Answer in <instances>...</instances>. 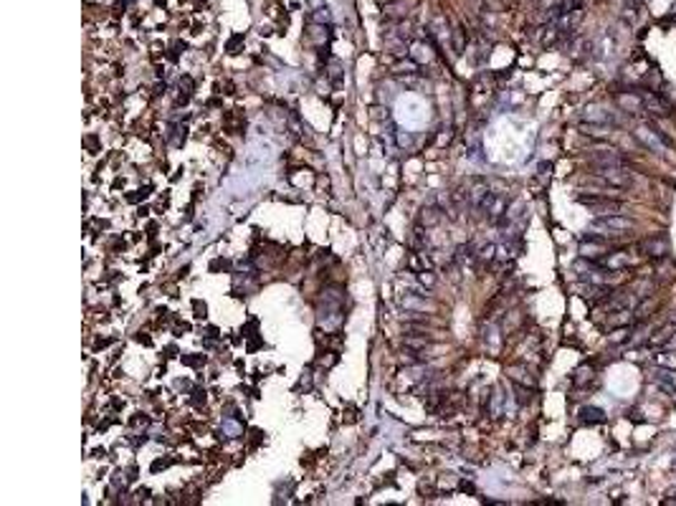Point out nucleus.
I'll return each instance as SVG.
<instances>
[{
    "mask_svg": "<svg viewBox=\"0 0 676 506\" xmlns=\"http://www.w3.org/2000/svg\"><path fill=\"white\" fill-rule=\"evenodd\" d=\"M636 137L648 147V149H654V152H666L669 147L674 145L661 129H651V127H638L636 129Z\"/></svg>",
    "mask_w": 676,
    "mask_h": 506,
    "instance_id": "f03ea898",
    "label": "nucleus"
},
{
    "mask_svg": "<svg viewBox=\"0 0 676 506\" xmlns=\"http://www.w3.org/2000/svg\"><path fill=\"white\" fill-rule=\"evenodd\" d=\"M643 104H646V109L651 112V114H656V117H666V114H671V106H669V101H664L659 94H654V91H646L643 94Z\"/></svg>",
    "mask_w": 676,
    "mask_h": 506,
    "instance_id": "20e7f679",
    "label": "nucleus"
},
{
    "mask_svg": "<svg viewBox=\"0 0 676 506\" xmlns=\"http://www.w3.org/2000/svg\"><path fill=\"white\" fill-rule=\"evenodd\" d=\"M654 380H656V385H659L664 392H669V395H674L676 392V380H674V375H671L669 369H656Z\"/></svg>",
    "mask_w": 676,
    "mask_h": 506,
    "instance_id": "423d86ee",
    "label": "nucleus"
},
{
    "mask_svg": "<svg viewBox=\"0 0 676 506\" xmlns=\"http://www.w3.org/2000/svg\"><path fill=\"white\" fill-rule=\"evenodd\" d=\"M415 71H418V64L410 61V59H408V61H400V64L395 66V73H415Z\"/></svg>",
    "mask_w": 676,
    "mask_h": 506,
    "instance_id": "9b49d317",
    "label": "nucleus"
},
{
    "mask_svg": "<svg viewBox=\"0 0 676 506\" xmlns=\"http://www.w3.org/2000/svg\"><path fill=\"white\" fill-rule=\"evenodd\" d=\"M583 420L585 423H606V413L600 408H585L583 410Z\"/></svg>",
    "mask_w": 676,
    "mask_h": 506,
    "instance_id": "0eeeda50",
    "label": "nucleus"
},
{
    "mask_svg": "<svg viewBox=\"0 0 676 506\" xmlns=\"http://www.w3.org/2000/svg\"><path fill=\"white\" fill-rule=\"evenodd\" d=\"M578 203H580V205H585V208H590V210H595V213H606V216H610V213H618V210L623 208V203H620V200H613V198H600V195H578Z\"/></svg>",
    "mask_w": 676,
    "mask_h": 506,
    "instance_id": "7ed1b4c3",
    "label": "nucleus"
},
{
    "mask_svg": "<svg viewBox=\"0 0 676 506\" xmlns=\"http://www.w3.org/2000/svg\"><path fill=\"white\" fill-rule=\"evenodd\" d=\"M631 228H633V220L631 218L615 216V213L593 220V230H606L608 235H623V230H631Z\"/></svg>",
    "mask_w": 676,
    "mask_h": 506,
    "instance_id": "f257e3e1",
    "label": "nucleus"
},
{
    "mask_svg": "<svg viewBox=\"0 0 676 506\" xmlns=\"http://www.w3.org/2000/svg\"><path fill=\"white\" fill-rule=\"evenodd\" d=\"M464 28H456L454 31V43H456V54H464Z\"/></svg>",
    "mask_w": 676,
    "mask_h": 506,
    "instance_id": "ddd939ff",
    "label": "nucleus"
},
{
    "mask_svg": "<svg viewBox=\"0 0 676 506\" xmlns=\"http://www.w3.org/2000/svg\"><path fill=\"white\" fill-rule=\"evenodd\" d=\"M418 281L423 284V286H436V276L425 269V271H418Z\"/></svg>",
    "mask_w": 676,
    "mask_h": 506,
    "instance_id": "f8f14e48",
    "label": "nucleus"
},
{
    "mask_svg": "<svg viewBox=\"0 0 676 506\" xmlns=\"http://www.w3.org/2000/svg\"><path fill=\"white\" fill-rule=\"evenodd\" d=\"M438 213H436V208H423L420 210V223L423 225H433V223H438Z\"/></svg>",
    "mask_w": 676,
    "mask_h": 506,
    "instance_id": "1a4fd4ad",
    "label": "nucleus"
},
{
    "mask_svg": "<svg viewBox=\"0 0 676 506\" xmlns=\"http://www.w3.org/2000/svg\"><path fill=\"white\" fill-rule=\"evenodd\" d=\"M491 256H494V246H486V248L481 251V258H486V261H489Z\"/></svg>",
    "mask_w": 676,
    "mask_h": 506,
    "instance_id": "4468645a",
    "label": "nucleus"
},
{
    "mask_svg": "<svg viewBox=\"0 0 676 506\" xmlns=\"http://www.w3.org/2000/svg\"><path fill=\"white\" fill-rule=\"evenodd\" d=\"M641 253H646V256H664L666 253V238H661V235H651V238H646V241H641Z\"/></svg>",
    "mask_w": 676,
    "mask_h": 506,
    "instance_id": "39448f33",
    "label": "nucleus"
},
{
    "mask_svg": "<svg viewBox=\"0 0 676 506\" xmlns=\"http://www.w3.org/2000/svg\"><path fill=\"white\" fill-rule=\"evenodd\" d=\"M431 342H433L431 337H420V339H413V337H408V339H406V347H408V350H425Z\"/></svg>",
    "mask_w": 676,
    "mask_h": 506,
    "instance_id": "6e6552de",
    "label": "nucleus"
},
{
    "mask_svg": "<svg viewBox=\"0 0 676 506\" xmlns=\"http://www.w3.org/2000/svg\"><path fill=\"white\" fill-rule=\"evenodd\" d=\"M410 266H413V269H418V271H425V269H431V261H428L425 256H420V253H413V258H410Z\"/></svg>",
    "mask_w": 676,
    "mask_h": 506,
    "instance_id": "9d476101",
    "label": "nucleus"
}]
</instances>
